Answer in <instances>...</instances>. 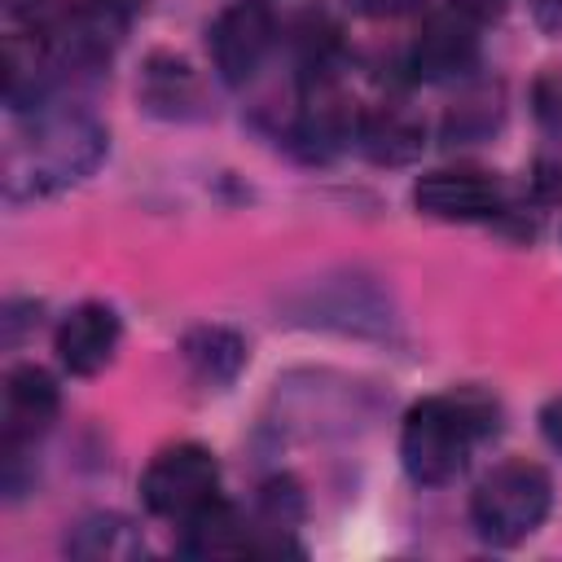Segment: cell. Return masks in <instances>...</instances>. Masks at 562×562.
Wrapping results in <instances>:
<instances>
[{"instance_id": "obj_1", "label": "cell", "mask_w": 562, "mask_h": 562, "mask_svg": "<svg viewBox=\"0 0 562 562\" xmlns=\"http://www.w3.org/2000/svg\"><path fill=\"white\" fill-rule=\"evenodd\" d=\"M110 136L88 110L70 105H35L18 119V127L4 140V198L35 202L48 193H61L97 171L105 158Z\"/></svg>"}, {"instance_id": "obj_2", "label": "cell", "mask_w": 562, "mask_h": 562, "mask_svg": "<svg viewBox=\"0 0 562 562\" xmlns=\"http://www.w3.org/2000/svg\"><path fill=\"white\" fill-rule=\"evenodd\" d=\"M487 430H496V404H487L483 395H474V391L426 395L404 413L400 461L413 483L443 487L465 470L474 443Z\"/></svg>"}, {"instance_id": "obj_3", "label": "cell", "mask_w": 562, "mask_h": 562, "mask_svg": "<svg viewBox=\"0 0 562 562\" xmlns=\"http://www.w3.org/2000/svg\"><path fill=\"white\" fill-rule=\"evenodd\" d=\"M553 483L536 461H501L492 465L474 496H470V522L487 544H522L549 514Z\"/></svg>"}, {"instance_id": "obj_4", "label": "cell", "mask_w": 562, "mask_h": 562, "mask_svg": "<svg viewBox=\"0 0 562 562\" xmlns=\"http://www.w3.org/2000/svg\"><path fill=\"white\" fill-rule=\"evenodd\" d=\"M220 487V461L202 443H171L162 448L140 474V501L158 518H184L206 505Z\"/></svg>"}, {"instance_id": "obj_5", "label": "cell", "mask_w": 562, "mask_h": 562, "mask_svg": "<svg viewBox=\"0 0 562 562\" xmlns=\"http://www.w3.org/2000/svg\"><path fill=\"white\" fill-rule=\"evenodd\" d=\"M277 44V18L268 9V0H233L220 9V18L211 22L206 48L215 61V75L228 88H241L255 79V70L263 66V57Z\"/></svg>"}, {"instance_id": "obj_6", "label": "cell", "mask_w": 562, "mask_h": 562, "mask_svg": "<svg viewBox=\"0 0 562 562\" xmlns=\"http://www.w3.org/2000/svg\"><path fill=\"white\" fill-rule=\"evenodd\" d=\"M360 132V110L356 101L334 83V75H307L303 83V101L294 114V149L307 162H329L334 154H342Z\"/></svg>"}, {"instance_id": "obj_7", "label": "cell", "mask_w": 562, "mask_h": 562, "mask_svg": "<svg viewBox=\"0 0 562 562\" xmlns=\"http://www.w3.org/2000/svg\"><path fill=\"white\" fill-rule=\"evenodd\" d=\"M474 61H479V22H470L457 9L430 13L408 48V70L426 83L465 79L474 70Z\"/></svg>"}, {"instance_id": "obj_8", "label": "cell", "mask_w": 562, "mask_h": 562, "mask_svg": "<svg viewBox=\"0 0 562 562\" xmlns=\"http://www.w3.org/2000/svg\"><path fill=\"white\" fill-rule=\"evenodd\" d=\"M413 206L430 220L474 224V220H492L501 211V184L487 171L439 167V171H426L413 184Z\"/></svg>"}, {"instance_id": "obj_9", "label": "cell", "mask_w": 562, "mask_h": 562, "mask_svg": "<svg viewBox=\"0 0 562 562\" xmlns=\"http://www.w3.org/2000/svg\"><path fill=\"white\" fill-rule=\"evenodd\" d=\"M61 395L48 369L40 364H18L4 373V391H0V435L4 448H26L35 443L53 422H57Z\"/></svg>"}, {"instance_id": "obj_10", "label": "cell", "mask_w": 562, "mask_h": 562, "mask_svg": "<svg viewBox=\"0 0 562 562\" xmlns=\"http://www.w3.org/2000/svg\"><path fill=\"white\" fill-rule=\"evenodd\" d=\"M119 338H123V325H119V312L110 303H79L61 325H57V360L66 373L75 378H97L114 351H119Z\"/></svg>"}, {"instance_id": "obj_11", "label": "cell", "mask_w": 562, "mask_h": 562, "mask_svg": "<svg viewBox=\"0 0 562 562\" xmlns=\"http://www.w3.org/2000/svg\"><path fill=\"white\" fill-rule=\"evenodd\" d=\"M356 145L378 162V167H404L422 154L426 145V123L417 110L404 101H382L373 110H360V132Z\"/></svg>"}, {"instance_id": "obj_12", "label": "cell", "mask_w": 562, "mask_h": 562, "mask_svg": "<svg viewBox=\"0 0 562 562\" xmlns=\"http://www.w3.org/2000/svg\"><path fill=\"white\" fill-rule=\"evenodd\" d=\"M255 540L241 522V514L211 496L206 505H198L193 514L180 518V553L189 558H237V553H250Z\"/></svg>"}, {"instance_id": "obj_13", "label": "cell", "mask_w": 562, "mask_h": 562, "mask_svg": "<svg viewBox=\"0 0 562 562\" xmlns=\"http://www.w3.org/2000/svg\"><path fill=\"white\" fill-rule=\"evenodd\" d=\"M140 101L149 105V114L193 119V114H202V83H198L193 66L184 57L154 53L140 70Z\"/></svg>"}, {"instance_id": "obj_14", "label": "cell", "mask_w": 562, "mask_h": 562, "mask_svg": "<svg viewBox=\"0 0 562 562\" xmlns=\"http://www.w3.org/2000/svg\"><path fill=\"white\" fill-rule=\"evenodd\" d=\"M180 356H184V364H189V373L198 382L224 386L246 364V338L237 329H228V325H198L193 334H184Z\"/></svg>"}, {"instance_id": "obj_15", "label": "cell", "mask_w": 562, "mask_h": 562, "mask_svg": "<svg viewBox=\"0 0 562 562\" xmlns=\"http://www.w3.org/2000/svg\"><path fill=\"white\" fill-rule=\"evenodd\" d=\"M48 44L35 31H18L4 44V101L13 114H26L44 101V79H48Z\"/></svg>"}, {"instance_id": "obj_16", "label": "cell", "mask_w": 562, "mask_h": 562, "mask_svg": "<svg viewBox=\"0 0 562 562\" xmlns=\"http://www.w3.org/2000/svg\"><path fill=\"white\" fill-rule=\"evenodd\" d=\"M140 531L119 518V514H88L83 522H75V531L66 536V553L75 558H110V562H123V558H140Z\"/></svg>"}, {"instance_id": "obj_17", "label": "cell", "mask_w": 562, "mask_h": 562, "mask_svg": "<svg viewBox=\"0 0 562 562\" xmlns=\"http://www.w3.org/2000/svg\"><path fill=\"white\" fill-rule=\"evenodd\" d=\"M259 518H263V527L272 531V553H281V549H294V544H285L281 536L303 518V492H299V483L294 479H268L263 487H259Z\"/></svg>"}, {"instance_id": "obj_18", "label": "cell", "mask_w": 562, "mask_h": 562, "mask_svg": "<svg viewBox=\"0 0 562 562\" xmlns=\"http://www.w3.org/2000/svg\"><path fill=\"white\" fill-rule=\"evenodd\" d=\"M496 97L492 92H474V97H465L452 114H448V140H479V136H487L492 127H496Z\"/></svg>"}, {"instance_id": "obj_19", "label": "cell", "mask_w": 562, "mask_h": 562, "mask_svg": "<svg viewBox=\"0 0 562 562\" xmlns=\"http://www.w3.org/2000/svg\"><path fill=\"white\" fill-rule=\"evenodd\" d=\"M531 101H536V119H540L549 145H562V70H544L536 79Z\"/></svg>"}, {"instance_id": "obj_20", "label": "cell", "mask_w": 562, "mask_h": 562, "mask_svg": "<svg viewBox=\"0 0 562 562\" xmlns=\"http://www.w3.org/2000/svg\"><path fill=\"white\" fill-rule=\"evenodd\" d=\"M351 9L364 18H404V13L422 9V0H351Z\"/></svg>"}, {"instance_id": "obj_21", "label": "cell", "mask_w": 562, "mask_h": 562, "mask_svg": "<svg viewBox=\"0 0 562 562\" xmlns=\"http://www.w3.org/2000/svg\"><path fill=\"white\" fill-rule=\"evenodd\" d=\"M505 4H509V0H448V9L465 13L470 22H492V18L505 13Z\"/></svg>"}, {"instance_id": "obj_22", "label": "cell", "mask_w": 562, "mask_h": 562, "mask_svg": "<svg viewBox=\"0 0 562 562\" xmlns=\"http://www.w3.org/2000/svg\"><path fill=\"white\" fill-rule=\"evenodd\" d=\"M540 435L562 452V395H553V400L540 408Z\"/></svg>"}, {"instance_id": "obj_23", "label": "cell", "mask_w": 562, "mask_h": 562, "mask_svg": "<svg viewBox=\"0 0 562 562\" xmlns=\"http://www.w3.org/2000/svg\"><path fill=\"white\" fill-rule=\"evenodd\" d=\"M531 13L544 31H562V0H531Z\"/></svg>"}]
</instances>
